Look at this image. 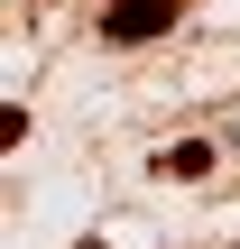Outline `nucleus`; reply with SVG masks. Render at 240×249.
I'll list each match as a JSON object with an SVG mask.
<instances>
[{"mask_svg":"<svg viewBox=\"0 0 240 249\" xmlns=\"http://www.w3.org/2000/svg\"><path fill=\"white\" fill-rule=\"evenodd\" d=\"M213 157H222L213 139H176V148H157V176H203Z\"/></svg>","mask_w":240,"mask_h":249,"instance_id":"f03ea898","label":"nucleus"},{"mask_svg":"<svg viewBox=\"0 0 240 249\" xmlns=\"http://www.w3.org/2000/svg\"><path fill=\"white\" fill-rule=\"evenodd\" d=\"M185 18V0H102V46H148Z\"/></svg>","mask_w":240,"mask_h":249,"instance_id":"f257e3e1","label":"nucleus"}]
</instances>
